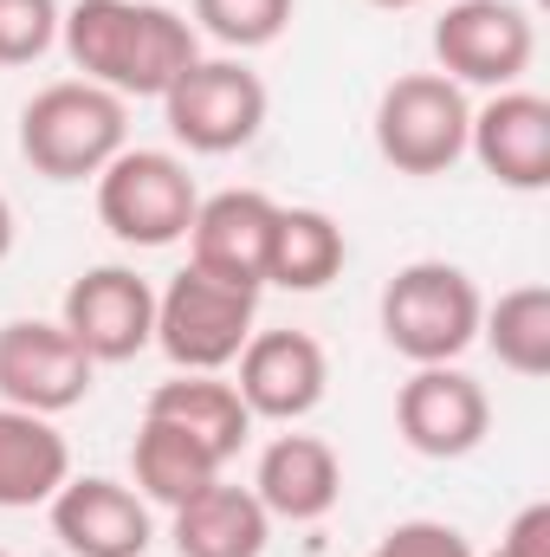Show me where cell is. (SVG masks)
Returning a JSON list of instances; mask_svg holds the SVG:
<instances>
[{
    "instance_id": "25",
    "label": "cell",
    "mask_w": 550,
    "mask_h": 557,
    "mask_svg": "<svg viewBox=\"0 0 550 557\" xmlns=\"http://www.w3.org/2000/svg\"><path fill=\"white\" fill-rule=\"evenodd\" d=\"M370 557H473L466 532H453L447 519H402L376 539Z\"/></svg>"
},
{
    "instance_id": "17",
    "label": "cell",
    "mask_w": 550,
    "mask_h": 557,
    "mask_svg": "<svg viewBox=\"0 0 550 557\" xmlns=\"http://www.w3.org/2000/svg\"><path fill=\"white\" fill-rule=\"evenodd\" d=\"M72 480V447L52 416L0 403V512H33Z\"/></svg>"
},
{
    "instance_id": "4",
    "label": "cell",
    "mask_w": 550,
    "mask_h": 557,
    "mask_svg": "<svg viewBox=\"0 0 550 557\" xmlns=\"http://www.w3.org/2000/svg\"><path fill=\"white\" fill-rule=\"evenodd\" d=\"M479 318H486L479 285L447 260H414L383 285V337L414 370L421 363H453L460 350H473Z\"/></svg>"
},
{
    "instance_id": "3",
    "label": "cell",
    "mask_w": 550,
    "mask_h": 557,
    "mask_svg": "<svg viewBox=\"0 0 550 557\" xmlns=\"http://www.w3.org/2000/svg\"><path fill=\"white\" fill-rule=\"evenodd\" d=\"M253 318H260L253 285H227V278L188 267L155 292V350L188 376H221L247 350Z\"/></svg>"
},
{
    "instance_id": "7",
    "label": "cell",
    "mask_w": 550,
    "mask_h": 557,
    "mask_svg": "<svg viewBox=\"0 0 550 557\" xmlns=\"http://www.w3.org/2000/svg\"><path fill=\"white\" fill-rule=\"evenodd\" d=\"M168 137L195 156H234L260 137L266 124V85L240 59H195L168 91H162Z\"/></svg>"
},
{
    "instance_id": "18",
    "label": "cell",
    "mask_w": 550,
    "mask_h": 557,
    "mask_svg": "<svg viewBox=\"0 0 550 557\" xmlns=\"http://www.w3.org/2000/svg\"><path fill=\"white\" fill-rule=\"evenodd\" d=\"M142 416L182 428V434H188V441H201L221 467H227V460L247 447V434H253V409L240 403V389H234V383H221V376H188V370H175L168 383H155Z\"/></svg>"
},
{
    "instance_id": "11",
    "label": "cell",
    "mask_w": 550,
    "mask_h": 557,
    "mask_svg": "<svg viewBox=\"0 0 550 557\" xmlns=\"http://www.w3.org/2000/svg\"><path fill=\"white\" fill-rule=\"evenodd\" d=\"M59 324L85 344L91 363H130L155 344V292L130 267H91L65 285Z\"/></svg>"
},
{
    "instance_id": "8",
    "label": "cell",
    "mask_w": 550,
    "mask_h": 557,
    "mask_svg": "<svg viewBox=\"0 0 550 557\" xmlns=\"http://www.w3.org/2000/svg\"><path fill=\"white\" fill-rule=\"evenodd\" d=\"M434 59L440 72L466 91V85H486V91H512L532 59H538V33H532V13L518 0H453L440 20H434Z\"/></svg>"
},
{
    "instance_id": "24",
    "label": "cell",
    "mask_w": 550,
    "mask_h": 557,
    "mask_svg": "<svg viewBox=\"0 0 550 557\" xmlns=\"http://www.w3.org/2000/svg\"><path fill=\"white\" fill-rule=\"evenodd\" d=\"M59 0H0V65H33L59 46Z\"/></svg>"
},
{
    "instance_id": "6",
    "label": "cell",
    "mask_w": 550,
    "mask_h": 557,
    "mask_svg": "<svg viewBox=\"0 0 550 557\" xmlns=\"http://www.w3.org/2000/svg\"><path fill=\"white\" fill-rule=\"evenodd\" d=\"M195 208H201L195 175L168 149H124L98 175V221L124 247H175V240H188Z\"/></svg>"
},
{
    "instance_id": "21",
    "label": "cell",
    "mask_w": 550,
    "mask_h": 557,
    "mask_svg": "<svg viewBox=\"0 0 550 557\" xmlns=\"http://www.w3.org/2000/svg\"><path fill=\"white\" fill-rule=\"evenodd\" d=\"M350 247L343 227L324 208H278L273 221V253H266V285L285 292H324L330 278L343 273Z\"/></svg>"
},
{
    "instance_id": "15",
    "label": "cell",
    "mask_w": 550,
    "mask_h": 557,
    "mask_svg": "<svg viewBox=\"0 0 550 557\" xmlns=\"http://www.w3.org/2000/svg\"><path fill=\"white\" fill-rule=\"evenodd\" d=\"M273 221L278 201L260 188H221L195 208V227H188V247L201 273L227 278V285H266V253H273Z\"/></svg>"
},
{
    "instance_id": "22",
    "label": "cell",
    "mask_w": 550,
    "mask_h": 557,
    "mask_svg": "<svg viewBox=\"0 0 550 557\" xmlns=\"http://www.w3.org/2000/svg\"><path fill=\"white\" fill-rule=\"evenodd\" d=\"M479 337L512 376H550V285H512L486 305Z\"/></svg>"
},
{
    "instance_id": "23",
    "label": "cell",
    "mask_w": 550,
    "mask_h": 557,
    "mask_svg": "<svg viewBox=\"0 0 550 557\" xmlns=\"http://www.w3.org/2000/svg\"><path fill=\"white\" fill-rule=\"evenodd\" d=\"M291 7L298 0H195V33L221 39L227 52H260L273 46L278 33L291 26Z\"/></svg>"
},
{
    "instance_id": "13",
    "label": "cell",
    "mask_w": 550,
    "mask_h": 557,
    "mask_svg": "<svg viewBox=\"0 0 550 557\" xmlns=\"http://www.w3.org/2000/svg\"><path fill=\"white\" fill-rule=\"evenodd\" d=\"M46 506H52V539L72 557H142L155 539L149 499L130 493L124 480H104V473L65 480Z\"/></svg>"
},
{
    "instance_id": "1",
    "label": "cell",
    "mask_w": 550,
    "mask_h": 557,
    "mask_svg": "<svg viewBox=\"0 0 550 557\" xmlns=\"http://www.w3.org/2000/svg\"><path fill=\"white\" fill-rule=\"evenodd\" d=\"M59 39H65L72 65L91 85L117 91L124 104L162 98L201 59V33L175 7H155V0H78L59 20Z\"/></svg>"
},
{
    "instance_id": "14",
    "label": "cell",
    "mask_w": 550,
    "mask_h": 557,
    "mask_svg": "<svg viewBox=\"0 0 550 557\" xmlns=\"http://www.w3.org/2000/svg\"><path fill=\"white\" fill-rule=\"evenodd\" d=\"M466 149L479 156V169L499 188L538 195V188H550V104L538 91H518V85L492 91L466 124Z\"/></svg>"
},
{
    "instance_id": "19",
    "label": "cell",
    "mask_w": 550,
    "mask_h": 557,
    "mask_svg": "<svg viewBox=\"0 0 550 557\" xmlns=\"http://www.w3.org/2000/svg\"><path fill=\"white\" fill-rule=\"evenodd\" d=\"M273 519L253 499V486H201L188 506H175V552L182 557H266Z\"/></svg>"
},
{
    "instance_id": "12",
    "label": "cell",
    "mask_w": 550,
    "mask_h": 557,
    "mask_svg": "<svg viewBox=\"0 0 550 557\" xmlns=\"http://www.w3.org/2000/svg\"><path fill=\"white\" fill-rule=\"evenodd\" d=\"M240 363V403L253 421H304L330 389V357L311 331H253Z\"/></svg>"
},
{
    "instance_id": "2",
    "label": "cell",
    "mask_w": 550,
    "mask_h": 557,
    "mask_svg": "<svg viewBox=\"0 0 550 557\" xmlns=\"http://www.w3.org/2000/svg\"><path fill=\"white\" fill-rule=\"evenodd\" d=\"M130 149V104L91 78H59L20 111V156L46 182H98Z\"/></svg>"
},
{
    "instance_id": "5",
    "label": "cell",
    "mask_w": 550,
    "mask_h": 557,
    "mask_svg": "<svg viewBox=\"0 0 550 557\" xmlns=\"http://www.w3.org/2000/svg\"><path fill=\"white\" fill-rule=\"evenodd\" d=\"M473 104L447 72H402L376 98V149L396 175H447L466 156Z\"/></svg>"
},
{
    "instance_id": "29",
    "label": "cell",
    "mask_w": 550,
    "mask_h": 557,
    "mask_svg": "<svg viewBox=\"0 0 550 557\" xmlns=\"http://www.w3.org/2000/svg\"><path fill=\"white\" fill-rule=\"evenodd\" d=\"M492 557H499V552H492Z\"/></svg>"
},
{
    "instance_id": "28",
    "label": "cell",
    "mask_w": 550,
    "mask_h": 557,
    "mask_svg": "<svg viewBox=\"0 0 550 557\" xmlns=\"http://www.w3.org/2000/svg\"><path fill=\"white\" fill-rule=\"evenodd\" d=\"M370 7H389V13H402V7H421V0H370Z\"/></svg>"
},
{
    "instance_id": "10",
    "label": "cell",
    "mask_w": 550,
    "mask_h": 557,
    "mask_svg": "<svg viewBox=\"0 0 550 557\" xmlns=\"http://www.w3.org/2000/svg\"><path fill=\"white\" fill-rule=\"evenodd\" d=\"M396 428L421 460H466L492 428V396L453 363H421L396 389Z\"/></svg>"
},
{
    "instance_id": "20",
    "label": "cell",
    "mask_w": 550,
    "mask_h": 557,
    "mask_svg": "<svg viewBox=\"0 0 550 557\" xmlns=\"http://www.w3.org/2000/svg\"><path fill=\"white\" fill-rule=\"evenodd\" d=\"M130 473H137V493L149 506H168V512H175V506H188L201 486L221 480V460H214L201 441H188L182 428L142 416L137 447H130Z\"/></svg>"
},
{
    "instance_id": "9",
    "label": "cell",
    "mask_w": 550,
    "mask_h": 557,
    "mask_svg": "<svg viewBox=\"0 0 550 557\" xmlns=\"http://www.w3.org/2000/svg\"><path fill=\"white\" fill-rule=\"evenodd\" d=\"M98 363L85 357V344L52 324V318H13L0 324V403L7 409H33V416H65L91 396Z\"/></svg>"
},
{
    "instance_id": "27",
    "label": "cell",
    "mask_w": 550,
    "mask_h": 557,
    "mask_svg": "<svg viewBox=\"0 0 550 557\" xmlns=\"http://www.w3.org/2000/svg\"><path fill=\"white\" fill-rule=\"evenodd\" d=\"M13 253V208H7V195H0V260Z\"/></svg>"
},
{
    "instance_id": "16",
    "label": "cell",
    "mask_w": 550,
    "mask_h": 557,
    "mask_svg": "<svg viewBox=\"0 0 550 557\" xmlns=\"http://www.w3.org/2000/svg\"><path fill=\"white\" fill-rule=\"evenodd\" d=\"M253 499L266 506V519L285 525H317L337 512L343 499V460L330 441L317 434H278L253 467Z\"/></svg>"
},
{
    "instance_id": "26",
    "label": "cell",
    "mask_w": 550,
    "mask_h": 557,
    "mask_svg": "<svg viewBox=\"0 0 550 557\" xmlns=\"http://www.w3.org/2000/svg\"><path fill=\"white\" fill-rule=\"evenodd\" d=\"M499 557H550V506H525L512 525H505V539H499Z\"/></svg>"
}]
</instances>
